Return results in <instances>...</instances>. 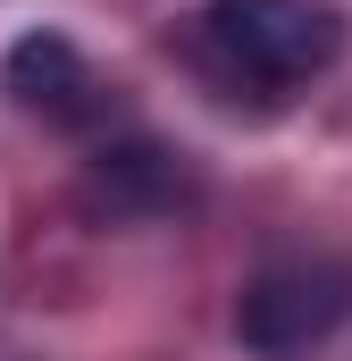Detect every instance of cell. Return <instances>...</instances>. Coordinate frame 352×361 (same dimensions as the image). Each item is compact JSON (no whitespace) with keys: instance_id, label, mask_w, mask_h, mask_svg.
<instances>
[{"instance_id":"cell-1","label":"cell","mask_w":352,"mask_h":361,"mask_svg":"<svg viewBox=\"0 0 352 361\" xmlns=\"http://www.w3.org/2000/svg\"><path fill=\"white\" fill-rule=\"evenodd\" d=\"M184 51L227 101H285L344 51V8L336 0H201Z\"/></svg>"},{"instance_id":"cell-2","label":"cell","mask_w":352,"mask_h":361,"mask_svg":"<svg viewBox=\"0 0 352 361\" xmlns=\"http://www.w3.org/2000/svg\"><path fill=\"white\" fill-rule=\"evenodd\" d=\"M344 311H352V269H336V261H277V269H260L244 286L235 336L260 361H294L319 336H336Z\"/></svg>"},{"instance_id":"cell-3","label":"cell","mask_w":352,"mask_h":361,"mask_svg":"<svg viewBox=\"0 0 352 361\" xmlns=\"http://www.w3.org/2000/svg\"><path fill=\"white\" fill-rule=\"evenodd\" d=\"M0 76H8V92H17L25 109H42V118H59V126H92V118L109 109V101H101V76L84 68V51H76L68 34H51V25L17 34L8 59H0Z\"/></svg>"},{"instance_id":"cell-4","label":"cell","mask_w":352,"mask_h":361,"mask_svg":"<svg viewBox=\"0 0 352 361\" xmlns=\"http://www.w3.org/2000/svg\"><path fill=\"white\" fill-rule=\"evenodd\" d=\"M176 193H184V177L168 169V152H151V143H118V152H101V160H92V185H84V202L109 210V219L168 210Z\"/></svg>"}]
</instances>
